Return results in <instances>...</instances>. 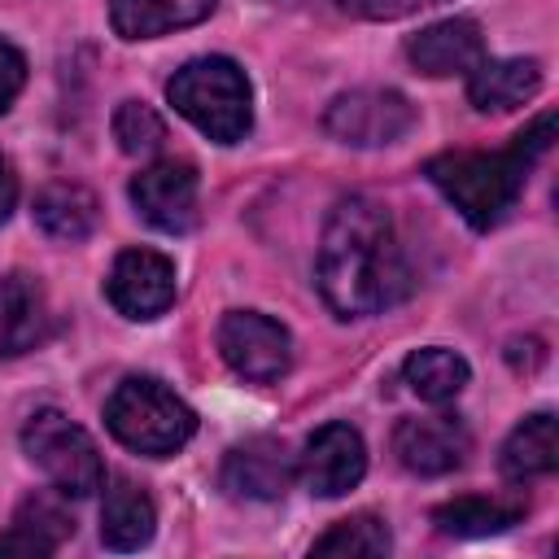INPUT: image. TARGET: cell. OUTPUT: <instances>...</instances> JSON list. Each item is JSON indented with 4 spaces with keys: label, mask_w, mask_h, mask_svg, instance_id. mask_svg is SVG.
<instances>
[{
    "label": "cell",
    "mask_w": 559,
    "mask_h": 559,
    "mask_svg": "<svg viewBox=\"0 0 559 559\" xmlns=\"http://www.w3.org/2000/svg\"><path fill=\"white\" fill-rule=\"evenodd\" d=\"M314 284L341 319L389 310L406 297L411 271L393 231V214L376 197H341L323 223Z\"/></svg>",
    "instance_id": "1"
},
{
    "label": "cell",
    "mask_w": 559,
    "mask_h": 559,
    "mask_svg": "<svg viewBox=\"0 0 559 559\" xmlns=\"http://www.w3.org/2000/svg\"><path fill=\"white\" fill-rule=\"evenodd\" d=\"M550 144H555V114H542L507 148H498V153H437V157H428L424 175L476 231H489L511 214V205L524 192L528 170L542 162V153Z\"/></svg>",
    "instance_id": "2"
},
{
    "label": "cell",
    "mask_w": 559,
    "mask_h": 559,
    "mask_svg": "<svg viewBox=\"0 0 559 559\" xmlns=\"http://www.w3.org/2000/svg\"><path fill=\"white\" fill-rule=\"evenodd\" d=\"M170 105L214 144H236L253 127V92L231 57H197L166 83Z\"/></svg>",
    "instance_id": "3"
},
{
    "label": "cell",
    "mask_w": 559,
    "mask_h": 559,
    "mask_svg": "<svg viewBox=\"0 0 559 559\" xmlns=\"http://www.w3.org/2000/svg\"><path fill=\"white\" fill-rule=\"evenodd\" d=\"M105 424L127 450L148 454V459H166L183 450L197 432L192 406L153 376L122 380L105 402Z\"/></svg>",
    "instance_id": "4"
},
{
    "label": "cell",
    "mask_w": 559,
    "mask_h": 559,
    "mask_svg": "<svg viewBox=\"0 0 559 559\" xmlns=\"http://www.w3.org/2000/svg\"><path fill=\"white\" fill-rule=\"evenodd\" d=\"M22 450L66 498H87L105 485V463L96 441L61 411H35L22 428Z\"/></svg>",
    "instance_id": "5"
},
{
    "label": "cell",
    "mask_w": 559,
    "mask_h": 559,
    "mask_svg": "<svg viewBox=\"0 0 559 559\" xmlns=\"http://www.w3.org/2000/svg\"><path fill=\"white\" fill-rule=\"evenodd\" d=\"M415 127V105L393 92V87H354L341 92L328 114H323V131L341 144L354 148H384L397 144L406 131Z\"/></svg>",
    "instance_id": "6"
},
{
    "label": "cell",
    "mask_w": 559,
    "mask_h": 559,
    "mask_svg": "<svg viewBox=\"0 0 559 559\" xmlns=\"http://www.w3.org/2000/svg\"><path fill=\"white\" fill-rule=\"evenodd\" d=\"M218 354L223 362L253 380V384H271L293 367V341L288 328L258 314V310H231L218 323Z\"/></svg>",
    "instance_id": "7"
},
{
    "label": "cell",
    "mask_w": 559,
    "mask_h": 559,
    "mask_svg": "<svg viewBox=\"0 0 559 559\" xmlns=\"http://www.w3.org/2000/svg\"><path fill=\"white\" fill-rule=\"evenodd\" d=\"M105 297L127 319H157L175 301V262L157 249H127L114 258Z\"/></svg>",
    "instance_id": "8"
},
{
    "label": "cell",
    "mask_w": 559,
    "mask_h": 559,
    "mask_svg": "<svg viewBox=\"0 0 559 559\" xmlns=\"http://www.w3.org/2000/svg\"><path fill=\"white\" fill-rule=\"evenodd\" d=\"M197 170L188 162H153L131 179V205L140 210V218L157 231H188L197 223Z\"/></svg>",
    "instance_id": "9"
},
{
    "label": "cell",
    "mask_w": 559,
    "mask_h": 559,
    "mask_svg": "<svg viewBox=\"0 0 559 559\" xmlns=\"http://www.w3.org/2000/svg\"><path fill=\"white\" fill-rule=\"evenodd\" d=\"M393 454L411 476H445L467 463L472 437L454 415H415L393 428Z\"/></svg>",
    "instance_id": "10"
},
{
    "label": "cell",
    "mask_w": 559,
    "mask_h": 559,
    "mask_svg": "<svg viewBox=\"0 0 559 559\" xmlns=\"http://www.w3.org/2000/svg\"><path fill=\"white\" fill-rule=\"evenodd\" d=\"M293 476H297V459L280 437H249L231 445L223 459V489L231 498H253V502L284 498Z\"/></svg>",
    "instance_id": "11"
},
{
    "label": "cell",
    "mask_w": 559,
    "mask_h": 559,
    "mask_svg": "<svg viewBox=\"0 0 559 559\" xmlns=\"http://www.w3.org/2000/svg\"><path fill=\"white\" fill-rule=\"evenodd\" d=\"M297 472L306 476L310 493L341 498V493H349L362 480V472H367V445H362V437L349 424H323L306 441V454H301Z\"/></svg>",
    "instance_id": "12"
},
{
    "label": "cell",
    "mask_w": 559,
    "mask_h": 559,
    "mask_svg": "<svg viewBox=\"0 0 559 559\" xmlns=\"http://www.w3.org/2000/svg\"><path fill=\"white\" fill-rule=\"evenodd\" d=\"M406 57L428 79L472 74L485 61V35H480V26L472 17H445V22H432L419 35H411L406 39Z\"/></svg>",
    "instance_id": "13"
},
{
    "label": "cell",
    "mask_w": 559,
    "mask_h": 559,
    "mask_svg": "<svg viewBox=\"0 0 559 559\" xmlns=\"http://www.w3.org/2000/svg\"><path fill=\"white\" fill-rule=\"evenodd\" d=\"M52 328L48 293L35 275L13 271L0 280V358H17L35 349Z\"/></svg>",
    "instance_id": "14"
},
{
    "label": "cell",
    "mask_w": 559,
    "mask_h": 559,
    "mask_svg": "<svg viewBox=\"0 0 559 559\" xmlns=\"http://www.w3.org/2000/svg\"><path fill=\"white\" fill-rule=\"evenodd\" d=\"M537 87H542V66L533 57H493L472 70L467 100L480 114H507V109H520L524 100H533Z\"/></svg>",
    "instance_id": "15"
},
{
    "label": "cell",
    "mask_w": 559,
    "mask_h": 559,
    "mask_svg": "<svg viewBox=\"0 0 559 559\" xmlns=\"http://www.w3.org/2000/svg\"><path fill=\"white\" fill-rule=\"evenodd\" d=\"M157 528V507L153 498L127 480V476H114L109 489H105V502H100V542L109 550H140Z\"/></svg>",
    "instance_id": "16"
},
{
    "label": "cell",
    "mask_w": 559,
    "mask_h": 559,
    "mask_svg": "<svg viewBox=\"0 0 559 559\" xmlns=\"http://www.w3.org/2000/svg\"><path fill=\"white\" fill-rule=\"evenodd\" d=\"M218 0H109V22L122 39H157L179 26H197Z\"/></svg>",
    "instance_id": "17"
},
{
    "label": "cell",
    "mask_w": 559,
    "mask_h": 559,
    "mask_svg": "<svg viewBox=\"0 0 559 559\" xmlns=\"http://www.w3.org/2000/svg\"><path fill=\"white\" fill-rule=\"evenodd\" d=\"M498 467L515 485L537 480V476H550L559 467V428H555V415L550 411H537L524 424H515L511 437L502 441Z\"/></svg>",
    "instance_id": "18"
},
{
    "label": "cell",
    "mask_w": 559,
    "mask_h": 559,
    "mask_svg": "<svg viewBox=\"0 0 559 559\" xmlns=\"http://www.w3.org/2000/svg\"><path fill=\"white\" fill-rule=\"evenodd\" d=\"M70 533H74L70 511L57 498L35 493L17 507L9 533L0 537V555H57Z\"/></svg>",
    "instance_id": "19"
},
{
    "label": "cell",
    "mask_w": 559,
    "mask_h": 559,
    "mask_svg": "<svg viewBox=\"0 0 559 559\" xmlns=\"http://www.w3.org/2000/svg\"><path fill=\"white\" fill-rule=\"evenodd\" d=\"M96 218H100V205L79 183H48L35 197V223H39V231L52 236V240H61V245L87 240L96 231Z\"/></svg>",
    "instance_id": "20"
},
{
    "label": "cell",
    "mask_w": 559,
    "mask_h": 559,
    "mask_svg": "<svg viewBox=\"0 0 559 559\" xmlns=\"http://www.w3.org/2000/svg\"><path fill=\"white\" fill-rule=\"evenodd\" d=\"M524 511H528L524 498H454L432 511V524L445 537H489L520 524Z\"/></svg>",
    "instance_id": "21"
},
{
    "label": "cell",
    "mask_w": 559,
    "mask_h": 559,
    "mask_svg": "<svg viewBox=\"0 0 559 559\" xmlns=\"http://www.w3.org/2000/svg\"><path fill=\"white\" fill-rule=\"evenodd\" d=\"M406 384L415 397L441 406V402H454L463 389H467V358L454 354V349H441V345H428V349H415L402 367Z\"/></svg>",
    "instance_id": "22"
},
{
    "label": "cell",
    "mask_w": 559,
    "mask_h": 559,
    "mask_svg": "<svg viewBox=\"0 0 559 559\" xmlns=\"http://www.w3.org/2000/svg\"><path fill=\"white\" fill-rule=\"evenodd\" d=\"M393 550V537L384 528L380 515H349V520H336L314 546L310 555H389Z\"/></svg>",
    "instance_id": "23"
},
{
    "label": "cell",
    "mask_w": 559,
    "mask_h": 559,
    "mask_svg": "<svg viewBox=\"0 0 559 559\" xmlns=\"http://www.w3.org/2000/svg\"><path fill=\"white\" fill-rule=\"evenodd\" d=\"M114 140H118V148L127 157H148V153L162 148L166 127H162V118L144 100H122L114 109Z\"/></svg>",
    "instance_id": "24"
},
{
    "label": "cell",
    "mask_w": 559,
    "mask_h": 559,
    "mask_svg": "<svg viewBox=\"0 0 559 559\" xmlns=\"http://www.w3.org/2000/svg\"><path fill=\"white\" fill-rule=\"evenodd\" d=\"M341 13L349 17H367V22H393V17H411L419 9H432L441 0H332Z\"/></svg>",
    "instance_id": "25"
},
{
    "label": "cell",
    "mask_w": 559,
    "mask_h": 559,
    "mask_svg": "<svg viewBox=\"0 0 559 559\" xmlns=\"http://www.w3.org/2000/svg\"><path fill=\"white\" fill-rule=\"evenodd\" d=\"M22 83H26V57L9 39H0V114L17 100Z\"/></svg>",
    "instance_id": "26"
},
{
    "label": "cell",
    "mask_w": 559,
    "mask_h": 559,
    "mask_svg": "<svg viewBox=\"0 0 559 559\" xmlns=\"http://www.w3.org/2000/svg\"><path fill=\"white\" fill-rule=\"evenodd\" d=\"M13 205H17V175H13L9 157L0 153V223L13 214Z\"/></svg>",
    "instance_id": "27"
}]
</instances>
